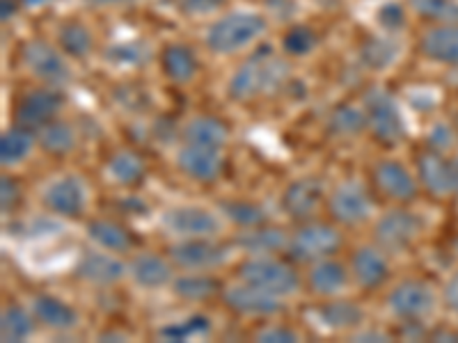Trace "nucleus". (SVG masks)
I'll return each mask as SVG.
<instances>
[{
	"label": "nucleus",
	"mask_w": 458,
	"mask_h": 343,
	"mask_svg": "<svg viewBox=\"0 0 458 343\" xmlns=\"http://www.w3.org/2000/svg\"><path fill=\"white\" fill-rule=\"evenodd\" d=\"M351 277L362 291H376L390 280V256L380 245H362L351 255Z\"/></svg>",
	"instance_id": "f3484780"
},
{
	"label": "nucleus",
	"mask_w": 458,
	"mask_h": 343,
	"mask_svg": "<svg viewBox=\"0 0 458 343\" xmlns=\"http://www.w3.org/2000/svg\"><path fill=\"white\" fill-rule=\"evenodd\" d=\"M57 44H60L64 55L73 57V60H85V57L92 55L94 51V35L85 23L67 21L60 26Z\"/></svg>",
	"instance_id": "4c0bfd02"
},
{
	"label": "nucleus",
	"mask_w": 458,
	"mask_h": 343,
	"mask_svg": "<svg viewBox=\"0 0 458 343\" xmlns=\"http://www.w3.org/2000/svg\"><path fill=\"white\" fill-rule=\"evenodd\" d=\"M362 108H365L371 136L380 145L394 146L406 138V120H403L399 104L390 92L380 88L367 89L365 96H362Z\"/></svg>",
	"instance_id": "20e7f679"
},
{
	"label": "nucleus",
	"mask_w": 458,
	"mask_h": 343,
	"mask_svg": "<svg viewBox=\"0 0 458 343\" xmlns=\"http://www.w3.org/2000/svg\"><path fill=\"white\" fill-rule=\"evenodd\" d=\"M161 227L165 234L182 238H216L223 231V215L204 206L179 204L161 215Z\"/></svg>",
	"instance_id": "39448f33"
},
{
	"label": "nucleus",
	"mask_w": 458,
	"mask_h": 343,
	"mask_svg": "<svg viewBox=\"0 0 458 343\" xmlns=\"http://www.w3.org/2000/svg\"><path fill=\"white\" fill-rule=\"evenodd\" d=\"M376 23L386 32L394 35V32H401L408 23V14L403 10L401 3H394V0H387L383 5L376 10Z\"/></svg>",
	"instance_id": "37998d69"
},
{
	"label": "nucleus",
	"mask_w": 458,
	"mask_h": 343,
	"mask_svg": "<svg viewBox=\"0 0 458 343\" xmlns=\"http://www.w3.org/2000/svg\"><path fill=\"white\" fill-rule=\"evenodd\" d=\"M328 213L335 222L355 227L374 215V199L360 181H342L328 195Z\"/></svg>",
	"instance_id": "f8f14e48"
},
{
	"label": "nucleus",
	"mask_w": 458,
	"mask_h": 343,
	"mask_svg": "<svg viewBox=\"0 0 458 343\" xmlns=\"http://www.w3.org/2000/svg\"><path fill=\"white\" fill-rule=\"evenodd\" d=\"M149 46L138 39H122L104 51V60L114 69H140L149 63Z\"/></svg>",
	"instance_id": "e433bc0d"
},
{
	"label": "nucleus",
	"mask_w": 458,
	"mask_h": 343,
	"mask_svg": "<svg viewBox=\"0 0 458 343\" xmlns=\"http://www.w3.org/2000/svg\"><path fill=\"white\" fill-rule=\"evenodd\" d=\"M21 60L37 80L51 88H63L72 80V67L64 60L63 48L51 46L44 39H30L21 46Z\"/></svg>",
	"instance_id": "9d476101"
},
{
	"label": "nucleus",
	"mask_w": 458,
	"mask_h": 343,
	"mask_svg": "<svg viewBox=\"0 0 458 343\" xmlns=\"http://www.w3.org/2000/svg\"><path fill=\"white\" fill-rule=\"evenodd\" d=\"M351 281V268L344 265L342 261L326 256L314 264H310L308 271V286L310 291L318 297H339L342 293L349 291Z\"/></svg>",
	"instance_id": "aec40b11"
},
{
	"label": "nucleus",
	"mask_w": 458,
	"mask_h": 343,
	"mask_svg": "<svg viewBox=\"0 0 458 343\" xmlns=\"http://www.w3.org/2000/svg\"><path fill=\"white\" fill-rule=\"evenodd\" d=\"M420 19L433 23H458V0H408Z\"/></svg>",
	"instance_id": "a19ab883"
},
{
	"label": "nucleus",
	"mask_w": 458,
	"mask_h": 343,
	"mask_svg": "<svg viewBox=\"0 0 458 343\" xmlns=\"http://www.w3.org/2000/svg\"><path fill=\"white\" fill-rule=\"evenodd\" d=\"M353 341H390V334L380 332V330H355Z\"/></svg>",
	"instance_id": "3c124183"
},
{
	"label": "nucleus",
	"mask_w": 458,
	"mask_h": 343,
	"mask_svg": "<svg viewBox=\"0 0 458 343\" xmlns=\"http://www.w3.org/2000/svg\"><path fill=\"white\" fill-rule=\"evenodd\" d=\"M318 46V35L310 26H292L282 35V51L292 57H305Z\"/></svg>",
	"instance_id": "79ce46f5"
},
{
	"label": "nucleus",
	"mask_w": 458,
	"mask_h": 343,
	"mask_svg": "<svg viewBox=\"0 0 458 343\" xmlns=\"http://www.w3.org/2000/svg\"><path fill=\"white\" fill-rule=\"evenodd\" d=\"M417 179L436 197L454 195V163L440 151H424L417 156Z\"/></svg>",
	"instance_id": "412c9836"
},
{
	"label": "nucleus",
	"mask_w": 458,
	"mask_h": 343,
	"mask_svg": "<svg viewBox=\"0 0 458 343\" xmlns=\"http://www.w3.org/2000/svg\"><path fill=\"white\" fill-rule=\"evenodd\" d=\"M147 165L140 158V154L131 149L114 151L113 156L106 161V177L114 183V186L133 188L145 179Z\"/></svg>",
	"instance_id": "c756f323"
},
{
	"label": "nucleus",
	"mask_w": 458,
	"mask_h": 343,
	"mask_svg": "<svg viewBox=\"0 0 458 343\" xmlns=\"http://www.w3.org/2000/svg\"><path fill=\"white\" fill-rule=\"evenodd\" d=\"M158 64H161V71L165 73V79L177 85H186L195 80L199 71L198 55L186 44H167L161 51Z\"/></svg>",
	"instance_id": "a878e982"
},
{
	"label": "nucleus",
	"mask_w": 458,
	"mask_h": 343,
	"mask_svg": "<svg viewBox=\"0 0 458 343\" xmlns=\"http://www.w3.org/2000/svg\"><path fill=\"white\" fill-rule=\"evenodd\" d=\"M424 231V220L406 208H392L374 224V240L387 255L406 252Z\"/></svg>",
	"instance_id": "6e6552de"
},
{
	"label": "nucleus",
	"mask_w": 458,
	"mask_h": 343,
	"mask_svg": "<svg viewBox=\"0 0 458 343\" xmlns=\"http://www.w3.org/2000/svg\"><path fill=\"white\" fill-rule=\"evenodd\" d=\"M214 330V321L207 316V314H191L186 318H179V321H172L167 325H163L158 330V337L163 341H193V339H204L211 334Z\"/></svg>",
	"instance_id": "c9c22d12"
},
{
	"label": "nucleus",
	"mask_w": 458,
	"mask_h": 343,
	"mask_svg": "<svg viewBox=\"0 0 458 343\" xmlns=\"http://www.w3.org/2000/svg\"><path fill=\"white\" fill-rule=\"evenodd\" d=\"M399 55L401 44L394 42L392 37L371 35L360 46V63L365 64L369 71H386V69L394 67Z\"/></svg>",
	"instance_id": "473e14b6"
},
{
	"label": "nucleus",
	"mask_w": 458,
	"mask_h": 343,
	"mask_svg": "<svg viewBox=\"0 0 458 343\" xmlns=\"http://www.w3.org/2000/svg\"><path fill=\"white\" fill-rule=\"evenodd\" d=\"M257 341H268V343H296L301 341V334L293 328H286V325H271V328H264L257 334Z\"/></svg>",
	"instance_id": "49530a36"
},
{
	"label": "nucleus",
	"mask_w": 458,
	"mask_h": 343,
	"mask_svg": "<svg viewBox=\"0 0 458 343\" xmlns=\"http://www.w3.org/2000/svg\"><path fill=\"white\" fill-rule=\"evenodd\" d=\"M99 341H126V334L117 332V330H113V332H101Z\"/></svg>",
	"instance_id": "6e6d98bb"
},
{
	"label": "nucleus",
	"mask_w": 458,
	"mask_h": 343,
	"mask_svg": "<svg viewBox=\"0 0 458 343\" xmlns=\"http://www.w3.org/2000/svg\"><path fill=\"white\" fill-rule=\"evenodd\" d=\"M55 0H21V7H28V10H35V7H44L51 5Z\"/></svg>",
	"instance_id": "4d7b16f0"
},
{
	"label": "nucleus",
	"mask_w": 458,
	"mask_h": 343,
	"mask_svg": "<svg viewBox=\"0 0 458 343\" xmlns=\"http://www.w3.org/2000/svg\"><path fill=\"white\" fill-rule=\"evenodd\" d=\"M30 309L37 322H42L44 328L53 330V332H69V330L79 328L81 322L76 307H72L63 297L51 296V293H39V296L32 297Z\"/></svg>",
	"instance_id": "5701e85b"
},
{
	"label": "nucleus",
	"mask_w": 458,
	"mask_h": 343,
	"mask_svg": "<svg viewBox=\"0 0 458 343\" xmlns=\"http://www.w3.org/2000/svg\"><path fill=\"white\" fill-rule=\"evenodd\" d=\"M241 281L257 286L277 297H292L301 291V275L292 264L280 261L276 255L250 256L236 271Z\"/></svg>",
	"instance_id": "7ed1b4c3"
},
{
	"label": "nucleus",
	"mask_w": 458,
	"mask_h": 343,
	"mask_svg": "<svg viewBox=\"0 0 458 343\" xmlns=\"http://www.w3.org/2000/svg\"><path fill=\"white\" fill-rule=\"evenodd\" d=\"M19 202H21V186L16 183V179L5 174V177L0 179V204H3V211L10 213Z\"/></svg>",
	"instance_id": "a18cd8bd"
},
{
	"label": "nucleus",
	"mask_w": 458,
	"mask_h": 343,
	"mask_svg": "<svg viewBox=\"0 0 458 343\" xmlns=\"http://www.w3.org/2000/svg\"><path fill=\"white\" fill-rule=\"evenodd\" d=\"M35 314L21 305H10L0 314V339L5 343H21L35 334Z\"/></svg>",
	"instance_id": "f704fd0d"
},
{
	"label": "nucleus",
	"mask_w": 458,
	"mask_h": 343,
	"mask_svg": "<svg viewBox=\"0 0 458 343\" xmlns=\"http://www.w3.org/2000/svg\"><path fill=\"white\" fill-rule=\"evenodd\" d=\"M177 167L186 174L188 179L199 183H211L223 174V154L218 149H208V146H198L183 142L177 149Z\"/></svg>",
	"instance_id": "6ab92c4d"
},
{
	"label": "nucleus",
	"mask_w": 458,
	"mask_h": 343,
	"mask_svg": "<svg viewBox=\"0 0 458 343\" xmlns=\"http://www.w3.org/2000/svg\"><path fill=\"white\" fill-rule=\"evenodd\" d=\"M318 325H323L330 332H351L360 330L365 322V309L344 297H330V302L317 309Z\"/></svg>",
	"instance_id": "393cba45"
},
{
	"label": "nucleus",
	"mask_w": 458,
	"mask_h": 343,
	"mask_svg": "<svg viewBox=\"0 0 458 343\" xmlns=\"http://www.w3.org/2000/svg\"><path fill=\"white\" fill-rule=\"evenodd\" d=\"M94 7H114V5H129L133 0H88Z\"/></svg>",
	"instance_id": "864d4df0"
},
{
	"label": "nucleus",
	"mask_w": 458,
	"mask_h": 343,
	"mask_svg": "<svg viewBox=\"0 0 458 343\" xmlns=\"http://www.w3.org/2000/svg\"><path fill=\"white\" fill-rule=\"evenodd\" d=\"M64 105V94L57 88H37L26 92L19 99L14 110V121L23 129L39 130L44 124H48L51 120H55L60 110Z\"/></svg>",
	"instance_id": "ddd939ff"
},
{
	"label": "nucleus",
	"mask_w": 458,
	"mask_h": 343,
	"mask_svg": "<svg viewBox=\"0 0 458 343\" xmlns=\"http://www.w3.org/2000/svg\"><path fill=\"white\" fill-rule=\"evenodd\" d=\"M76 280L85 281L92 286H113L129 275V264L120 259V255L108 250H88L73 265Z\"/></svg>",
	"instance_id": "dca6fc26"
},
{
	"label": "nucleus",
	"mask_w": 458,
	"mask_h": 343,
	"mask_svg": "<svg viewBox=\"0 0 458 343\" xmlns=\"http://www.w3.org/2000/svg\"><path fill=\"white\" fill-rule=\"evenodd\" d=\"M365 129H369L365 108L342 104L328 114V130L335 138H355Z\"/></svg>",
	"instance_id": "58836bf2"
},
{
	"label": "nucleus",
	"mask_w": 458,
	"mask_h": 343,
	"mask_svg": "<svg viewBox=\"0 0 458 343\" xmlns=\"http://www.w3.org/2000/svg\"><path fill=\"white\" fill-rule=\"evenodd\" d=\"M129 277L131 281L145 291H154V289H163L170 286L174 280V264L172 259H165L161 255H151V252H142L129 261Z\"/></svg>",
	"instance_id": "4be33fe9"
},
{
	"label": "nucleus",
	"mask_w": 458,
	"mask_h": 343,
	"mask_svg": "<svg viewBox=\"0 0 458 343\" xmlns=\"http://www.w3.org/2000/svg\"><path fill=\"white\" fill-rule=\"evenodd\" d=\"M428 146L433 151H440L445 154L447 149L454 146V133L447 124H436L431 130H428Z\"/></svg>",
	"instance_id": "de8ad7c7"
},
{
	"label": "nucleus",
	"mask_w": 458,
	"mask_h": 343,
	"mask_svg": "<svg viewBox=\"0 0 458 343\" xmlns=\"http://www.w3.org/2000/svg\"><path fill=\"white\" fill-rule=\"evenodd\" d=\"M88 238L92 240L94 247L114 252V255H126L136 247V238L129 229L122 227L120 222L113 220H92L88 222Z\"/></svg>",
	"instance_id": "c85d7f7f"
},
{
	"label": "nucleus",
	"mask_w": 458,
	"mask_h": 343,
	"mask_svg": "<svg viewBox=\"0 0 458 343\" xmlns=\"http://www.w3.org/2000/svg\"><path fill=\"white\" fill-rule=\"evenodd\" d=\"M42 204L60 218H81L89 204V188L79 174H60L44 186Z\"/></svg>",
	"instance_id": "9b49d317"
},
{
	"label": "nucleus",
	"mask_w": 458,
	"mask_h": 343,
	"mask_svg": "<svg viewBox=\"0 0 458 343\" xmlns=\"http://www.w3.org/2000/svg\"><path fill=\"white\" fill-rule=\"evenodd\" d=\"M454 195L458 197V158H454Z\"/></svg>",
	"instance_id": "13d9d810"
},
{
	"label": "nucleus",
	"mask_w": 458,
	"mask_h": 343,
	"mask_svg": "<svg viewBox=\"0 0 458 343\" xmlns=\"http://www.w3.org/2000/svg\"><path fill=\"white\" fill-rule=\"evenodd\" d=\"M37 145L51 156H67L79 145V133L67 120H51L37 130Z\"/></svg>",
	"instance_id": "2f4dec72"
},
{
	"label": "nucleus",
	"mask_w": 458,
	"mask_h": 343,
	"mask_svg": "<svg viewBox=\"0 0 458 343\" xmlns=\"http://www.w3.org/2000/svg\"><path fill=\"white\" fill-rule=\"evenodd\" d=\"M227 0H177V7L183 16H208L220 12Z\"/></svg>",
	"instance_id": "c03bdc74"
},
{
	"label": "nucleus",
	"mask_w": 458,
	"mask_h": 343,
	"mask_svg": "<svg viewBox=\"0 0 458 343\" xmlns=\"http://www.w3.org/2000/svg\"><path fill=\"white\" fill-rule=\"evenodd\" d=\"M268 30V21L259 12H227L208 26L204 44L216 55H234L250 48Z\"/></svg>",
	"instance_id": "f03ea898"
},
{
	"label": "nucleus",
	"mask_w": 458,
	"mask_h": 343,
	"mask_svg": "<svg viewBox=\"0 0 458 343\" xmlns=\"http://www.w3.org/2000/svg\"><path fill=\"white\" fill-rule=\"evenodd\" d=\"M234 245L239 250L248 252L250 256L277 255V252L286 250L289 236H286L282 229L271 227V224H259V227L243 229V231L236 236Z\"/></svg>",
	"instance_id": "bb28decb"
},
{
	"label": "nucleus",
	"mask_w": 458,
	"mask_h": 343,
	"mask_svg": "<svg viewBox=\"0 0 458 343\" xmlns=\"http://www.w3.org/2000/svg\"><path fill=\"white\" fill-rule=\"evenodd\" d=\"M266 7H268L273 14L280 16V19H292L298 12L296 0H266Z\"/></svg>",
	"instance_id": "8fccbe9b"
},
{
	"label": "nucleus",
	"mask_w": 458,
	"mask_h": 343,
	"mask_svg": "<svg viewBox=\"0 0 458 343\" xmlns=\"http://www.w3.org/2000/svg\"><path fill=\"white\" fill-rule=\"evenodd\" d=\"M339 247H342V234L333 224L308 220L293 231V236H289L286 255L298 264H314L318 259L333 256Z\"/></svg>",
	"instance_id": "423d86ee"
},
{
	"label": "nucleus",
	"mask_w": 458,
	"mask_h": 343,
	"mask_svg": "<svg viewBox=\"0 0 458 343\" xmlns=\"http://www.w3.org/2000/svg\"><path fill=\"white\" fill-rule=\"evenodd\" d=\"M420 53L431 63L458 67V23H445L424 32Z\"/></svg>",
	"instance_id": "b1692460"
},
{
	"label": "nucleus",
	"mask_w": 458,
	"mask_h": 343,
	"mask_svg": "<svg viewBox=\"0 0 458 343\" xmlns=\"http://www.w3.org/2000/svg\"><path fill=\"white\" fill-rule=\"evenodd\" d=\"M170 286L174 296L186 302H204L223 293V284H220L218 277L208 275V272L183 271V275L174 277Z\"/></svg>",
	"instance_id": "7c9ffc66"
},
{
	"label": "nucleus",
	"mask_w": 458,
	"mask_h": 343,
	"mask_svg": "<svg viewBox=\"0 0 458 343\" xmlns=\"http://www.w3.org/2000/svg\"><path fill=\"white\" fill-rule=\"evenodd\" d=\"M170 259L182 271L211 272L232 259V247L216 238H182L170 247Z\"/></svg>",
	"instance_id": "1a4fd4ad"
},
{
	"label": "nucleus",
	"mask_w": 458,
	"mask_h": 343,
	"mask_svg": "<svg viewBox=\"0 0 458 343\" xmlns=\"http://www.w3.org/2000/svg\"><path fill=\"white\" fill-rule=\"evenodd\" d=\"M19 7H21V0H0V10H3L0 16H3V21H10Z\"/></svg>",
	"instance_id": "603ef678"
},
{
	"label": "nucleus",
	"mask_w": 458,
	"mask_h": 343,
	"mask_svg": "<svg viewBox=\"0 0 458 343\" xmlns=\"http://www.w3.org/2000/svg\"><path fill=\"white\" fill-rule=\"evenodd\" d=\"M183 142L198 146H208V149L223 151L229 142V129L211 114H198L193 120H188L182 130Z\"/></svg>",
	"instance_id": "cd10ccee"
},
{
	"label": "nucleus",
	"mask_w": 458,
	"mask_h": 343,
	"mask_svg": "<svg viewBox=\"0 0 458 343\" xmlns=\"http://www.w3.org/2000/svg\"><path fill=\"white\" fill-rule=\"evenodd\" d=\"M328 199L326 181L318 177H298L293 179L282 193V208L293 220L308 222L318 213V208Z\"/></svg>",
	"instance_id": "2eb2a0df"
},
{
	"label": "nucleus",
	"mask_w": 458,
	"mask_h": 343,
	"mask_svg": "<svg viewBox=\"0 0 458 343\" xmlns=\"http://www.w3.org/2000/svg\"><path fill=\"white\" fill-rule=\"evenodd\" d=\"M223 300L227 309L250 318H271L284 312V297H277L273 293H266L257 286L241 281L223 289Z\"/></svg>",
	"instance_id": "4468645a"
},
{
	"label": "nucleus",
	"mask_w": 458,
	"mask_h": 343,
	"mask_svg": "<svg viewBox=\"0 0 458 343\" xmlns=\"http://www.w3.org/2000/svg\"><path fill=\"white\" fill-rule=\"evenodd\" d=\"M443 300H445V307L458 316V271L454 272L447 281H445Z\"/></svg>",
	"instance_id": "09e8293b"
},
{
	"label": "nucleus",
	"mask_w": 458,
	"mask_h": 343,
	"mask_svg": "<svg viewBox=\"0 0 458 343\" xmlns=\"http://www.w3.org/2000/svg\"><path fill=\"white\" fill-rule=\"evenodd\" d=\"M386 305L392 316L399 318V321L422 322L436 312L437 296L427 281L406 280L387 293Z\"/></svg>",
	"instance_id": "0eeeda50"
},
{
	"label": "nucleus",
	"mask_w": 458,
	"mask_h": 343,
	"mask_svg": "<svg viewBox=\"0 0 458 343\" xmlns=\"http://www.w3.org/2000/svg\"><path fill=\"white\" fill-rule=\"evenodd\" d=\"M374 183L378 188V193H383V197L401 204L412 202L417 197V190H420V183L412 177V172L401 161H394V158L376 163Z\"/></svg>",
	"instance_id": "a211bd4d"
},
{
	"label": "nucleus",
	"mask_w": 458,
	"mask_h": 343,
	"mask_svg": "<svg viewBox=\"0 0 458 343\" xmlns=\"http://www.w3.org/2000/svg\"><path fill=\"white\" fill-rule=\"evenodd\" d=\"M220 215L241 229L259 227V224L268 222L266 208L257 202H248V199H227V202H220Z\"/></svg>",
	"instance_id": "ea45409f"
},
{
	"label": "nucleus",
	"mask_w": 458,
	"mask_h": 343,
	"mask_svg": "<svg viewBox=\"0 0 458 343\" xmlns=\"http://www.w3.org/2000/svg\"><path fill=\"white\" fill-rule=\"evenodd\" d=\"M289 80V64L264 48L248 57L227 80V96L234 101H255L282 89Z\"/></svg>",
	"instance_id": "f257e3e1"
},
{
	"label": "nucleus",
	"mask_w": 458,
	"mask_h": 343,
	"mask_svg": "<svg viewBox=\"0 0 458 343\" xmlns=\"http://www.w3.org/2000/svg\"><path fill=\"white\" fill-rule=\"evenodd\" d=\"M37 145V133L30 129L16 124L14 129L5 130L0 138V163L3 167H16L21 165L28 156L32 154Z\"/></svg>",
	"instance_id": "72a5a7b5"
},
{
	"label": "nucleus",
	"mask_w": 458,
	"mask_h": 343,
	"mask_svg": "<svg viewBox=\"0 0 458 343\" xmlns=\"http://www.w3.org/2000/svg\"><path fill=\"white\" fill-rule=\"evenodd\" d=\"M431 339L433 341H458V332H447V330H443V332H433Z\"/></svg>",
	"instance_id": "5fc2aeb1"
}]
</instances>
